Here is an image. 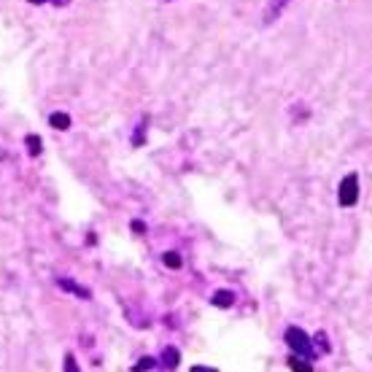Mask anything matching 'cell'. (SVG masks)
Instances as JSON below:
<instances>
[{
	"label": "cell",
	"mask_w": 372,
	"mask_h": 372,
	"mask_svg": "<svg viewBox=\"0 0 372 372\" xmlns=\"http://www.w3.org/2000/svg\"><path fill=\"white\" fill-rule=\"evenodd\" d=\"M284 340H286V345H289L297 356H302V359H308V361H316V359H319L316 348H313V340L305 335L300 326H289Z\"/></svg>",
	"instance_id": "cell-1"
},
{
	"label": "cell",
	"mask_w": 372,
	"mask_h": 372,
	"mask_svg": "<svg viewBox=\"0 0 372 372\" xmlns=\"http://www.w3.org/2000/svg\"><path fill=\"white\" fill-rule=\"evenodd\" d=\"M337 200H340V205H343V208H354L356 202H359V176H356V173L343 178Z\"/></svg>",
	"instance_id": "cell-2"
},
{
	"label": "cell",
	"mask_w": 372,
	"mask_h": 372,
	"mask_svg": "<svg viewBox=\"0 0 372 372\" xmlns=\"http://www.w3.org/2000/svg\"><path fill=\"white\" fill-rule=\"evenodd\" d=\"M57 284H60V289H65V291H71V294H76L78 300H92V291H89L87 286L76 284V281H68V278H60Z\"/></svg>",
	"instance_id": "cell-3"
},
{
	"label": "cell",
	"mask_w": 372,
	"mask_h": 372,
	"mask_svg": "<svg viewBox=\"0 0 372 372\" xmlns=\"http://www.w3.org/2000/svg\"><path fill=\"white\" fill-rule=\"evenodd\" d=\"M160 361H162V367H165V370H176L178 361H181V354H178L173 345H167V348L162 351Z\"/></svg>",
	"instance_id": "cell-4"
},
{
	"label": "cell",
	"mask_w": 372,
	"mask_h": 372,
	"mask_svg": "<svg viewBox=\"0 0 372 372\" xmlns=\"http://www.w3.org/2000/svg\"><path fill=\"white\" fill-rule=\"evenodd\" d=\"M211 302L216 308H232V305H235V294H232V291H216Z\"/></svg>",
	"instance_id": "cell-5"
},
{
	"label": "cell",
	"mask_w": 372,
	"mask_h": 372,
	"mask_svg": "<svg viewBox=\"0 0 372 372\" xmlns=\"http://www.w3.org/2000/svg\"><path fill=\"white\" fill-rule=\"evenodd\" d=\"M49 124H52L54 130H68V127H71V116L62 113V111H57V113L49 116Z\"/></svg>",
	"instance_id": "cell-6"
},
{
	"label": "cell",
	"mask_w": 372,
	"mask_h": 372,
	"mask_svg": "<svg viewBox=\"0 0 372 372\" xmlns=\"http://www.w3.org/2000/svg\"><path fill=\"white\" fill-rule=\"evenodd\" d=\"M286 6H289V0H273V6H270V11H267V22H273V19L278 17L281 11H284Z\"/></svg>",
	"instance_id": "cell-7"
},
{
	"label": "cell",
	"mask_w": 372,
	"mask_h": 372,
	"mask_svg": "<svg viewBox=\"0 0 372 372\" xmlns=\"http://www.w3.org/2000/svg\"><path fill=\"white\" fill-rule=\"evenodd\" d=\"M313 348H316V354H329V343H326V337H324V332H319V335L313 337Z\"/></svg>",
	"instance_id": "cell-8"
},
{
	"label": "cell",
	"mask_w": 372,
	"mask_h": 372,
	"mask_svg": "<svg viewBox=\"0 0 372 372\" xmlns=\"http://www.w3.org/2000/svg\"><path fill=\"white\" fill-rule=\"evenodd\" d=\"M162 262H165V267H170V270H178V267H181V256H178L176 251H167V254L162 256Z\"/></svg>",
	"instance_id": "cell-9"
},
{
	"label": "cell",
	"mask_w": 372,
	"mask_h": 372,
	"mask_svg": "<svg viewBox=\"0 0 372 372\" xmlns=\"http://www.w3.org/2000/svg\"><path fill=\"white\" fill-rule=\"evenodd\" d=\"M25 143H27V151H30L33 157H38V154H41V138H38V135H27V138H25Z\"/></svg>",
	"instance_id": "cell-10"
},
{
	"label": "cell",
	"mask_w": 372,
	"mask_h": 372,
	"mask_svg": "<svg viewBox=\"0 0 372 372\" xmlns=\"http://www.w3.org/2000/svg\"><path fill=\"white\" fill-rule=\"evenodd\" d=\"M151 367H157V359H151V356H143L141 361L135 364V370H151Z\"/></svg>",
	"instance_id": "cell-11"
},
{
	"label": "cell",
	"mask_w": 372,
	"mask_h": 372,
	"mask_svg": "<svg viewBox=\"0 0 372 372\" xmlns=\"http://www.w3.org/2000/svg\"><path fill=\"white\" fill-rule=\"evenodd\" d=\"M289 367H291V370H313V367H310V361H308V364H302L297 356H291V359H289Z\"/></svg>",
	"instance_id": "cell-12"
},
{
	"label": "cell",
	"mask_w": 372,
	"mask_h": 372,
	"mask_svg": "<svg viewBox=\"0 0 372 372\" xmlns=\"http://www.w3.org/2000/svg\"><path fill=\"white\" fill-rule=\"evenodd\" d=\"M143 230H146V224H143V221H132V232L143 235Z\"/></svg>",
	"instance_id": "cell-13"
},
{
	"label": "cell",
	"mask_w": 372,
	"mask_h": 372,
	"mask_svg": "<svg viewBox=\"0 0 372 372\" xmlns=\"http://www.w3.org/2000/svg\"><path fill=\"white\" fill-rule=\"evenodd\" d=\"M65 370H78V367H76V361H73V356H68V359H65Z\"/></svg>",
	"instance_id": "cell-14"
},
{
	"label": "cell",
	"mask_w": 372,
	"mask_h": 372,
	"mask_svg": "<svg viewBox=\"0 0 372 372\" xmlns=\"http://www.w3.org/2000/svg\"><path fill=\"white\" fill-rule=\"evenodd\" d=\"M49 3H54V6H60V8H62V6H68L71 0H49Z\"/></svg>",
	"instance_id": "cell-15"
},
{
	"label": "cell",
	"mask_w": 372,
	"mask_h": 372,
	"mask_svg": "<svg viewBox=\"0 0 372 372\" xmlns=\"http://www.w3.org/2000/svg\"><path fill=\"white\" fill-rule=\"evenodd\" d=\"M30 3H33V6H41V3H49V0H30Z\"/></svg>",
	"instance_id": "cell-16"
}]
</instances>
